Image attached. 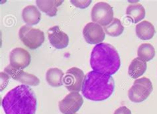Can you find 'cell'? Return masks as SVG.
I'll list each match as a JSON object with an SVG mask.
<instances>
[{
  "label": "cell",
  "instance_id": "9a60e30c",
  "mask_svg": "<svg viewBox=\"0 0 157 114\" xmlns=\"http://www.w3.org/2000/svg\"><path fill=\"white\" fill-rule=\"evenodd\" d=\"M136 35L141 40H150L155 33L154 25L147 21H143L138 23L135 27Z\"/></svg>",
  "mask_w": 157,
  "mask_h": 114
},
{
  "label": "cell",
  "instance_id": "603a6c76",
  "mask_svg": "<svg viewBox=\"0 0 157 114\" xmlns=\"http://www.w3.org/2000/svg\"><path fill=\"white\" fill-rule=\"evenodd\" d=\"M113 114H131V112L128 108L125 106H121L117 108Z\"/></svg>",
  "mask_w": 157,
  "mask_h": 114
},
{
  "label": "cell",
  "instance_id": "5bb4252c",
  "mask_svg": "<svg viewBox=\"0 0 157 114\" xmlns=\"http://www.w3.org/2000/svg\"><path fill=\"white\" fill-rule=\"evenodd\" d=\"M22 17L27 25H35L40 21L41 13L35 6H28L23 10Z\"/></svg>",
  "mask_w": 157,
  "mask_h": 114
},
{
  "label": "cell",
  "instance_id": "3957f363",
  "mask_svg": "<svg viewBox=\"0 0 157 114\" xmlns=\"http://www.w3.org/2000/svg\"><path fill=\"white\" fill-rule=\"evenodd\" d=\"M90 66L94 71L111 76L120 68V56L116 48L111 44L100 43L94 47L91 52Z\"/></svg>",
  "mask_w": 157,
  "mask_h": 114
},
{
  "label": "cell",
  "instance_id": "277c9868",
  "mask_svg": "<svg viewBox=\"0 0 157 114\" xmlns=\"http://www.w3.org/2000/svg\"><path fill=\"white\" fill-rule=\"evenodd\" d=\"M152 89V84L149 78L146 77L137 78L128 91V97L133 102H142L150 96Z\"/></svg>",
  "mask_w": 157,
  "mask_h": 114
},
{
  "label": "cell",
  "instance_id": "ba28073f",
  "mask_svg": "<svg viewBox=\"0 0 157 114\" xmlns=\"http://www.w3.org/2000/svg\"><path fill=\"white\" fill-rule=\"evenodd\" d=\"M84 103L79 92H70L59 103L60 112L63 114H76Z\"/></svg>",
  "mask_w": 157,
  "mask_h": 114
},
{
  "label": "cell",
  "instance_id": "7c38bea8",
  "mask_svg": "<svg viewBox=\"0 0 157 114\" xmlns=\"http://www.w3.org/2000/svg\"><path fill=\"white\" fill-rule=\"evenodd\" d=\"M48 38L51 45L57 49L66 48L69 43L68 35L61 31L59 26H54L49 28Z\"/></svg>",
  "mask_w": 157,
  "mask_h": 114
},
{
  "label": "cell",
  "instance_id": "7a4b0ae2",
  "mask_svg": "<svg viewBox=\"0 0 157 114\" xmlns=\"http://www.w3.org/2000/svg\"><path fill=\"white\" fill-rule=\"evenodd\" d=\"M114 88V80L111 76L92 70L86 74L81 91L86 99L100 101L109 98Z\"/></svg>",
  "mask_w": 157,
  "mask_h": 114
},
{
  "label": "cell",
  "instance_id": "d6986e66",
  "mask_svg": "<svg viewBox=\"0 0 157 114\" xmlns=\"http://www.w3.org/2000/svg\"><path fill=\"white\" fill-rule=\"evenodd\" d=\"M137 56L139 58L145 62H148L155 56V50L154 47L149 43H143L139 47L137 50Z\"/></svg>",
  "mask_w": 157,
  "mask_h": 114
},
{
  "label": "cell",
  "instance_id": "5b68a950",
  "mask_svg": "<svg viewBox=\"0 0 157 114\" xmlns=\"http://www.w3.org/2000/svg\"><path fill=\"white\" fill-rule=\"evenodd\" d=\"M19 35L21 40L25 45L32 50L40 47L44 41L43 31L29 25H24L21 27Z\"/></svg>",
  "mask_w": 157,
  "mask_h": 114
},
{
  "label": "cell",
  "instance_id": "44dd1931",
  "mask_svg": "<svg viewBox=\"0 0 157 114\" xmlns=\"http://www.w3.org/2000/svg\"><path fill=\"white\" fill-rule=\"evenodd\" d=\"M71 3L74 6H76V7L80 8V9H85V8L88 7L91 3H92V1L90 0H86V1H80V0H71L70 1Z\"/></svg>",
  "mask_w": 157,
  "mask_h": 114
},
{
  "label": "cell",
  "instance_id": "8992f818",
  "mask_svg": "<svg viewBox=\"0 0 157 114\" xmlns=\"http://www.w3.org/2000/svg\"><path fill=\"white\" fill-rule=\"evenodd\" d=\"M91 17L94 23L101 27H107L114 19L113 8L105 2L96 3L92 9Z\"/></svg>",
  "mask_w": 157,
  "mask_h": 114
},
{
  "label": "cell",
  "instance_id": "9c48e42d",
  "mask_svg": "<svg viewBox=\"0 0 157 114\" xmlns=\"http://www.w3.org/2000/svg\"><path fill=\"white\" fill-rule=\"evenodd\" d=\"M83 35L86 41L91 44L102 43L105 37L104 28L94 22L86 24L83 29Z\"/></svg>",
  "mask_w": 157,
  "mask_h": 114
},
{
  "label": "cell",
  "instance_id": "6da1fadb",
  "mask_svg": "<svg viewBox=\"0 0 157 114\" xmlns=\"http://www.w3.org/2000/svg\"><path fill=\"white\" fill-rule=\"evenodd\" d=\"M2 104L6 114H35L36 109L35 93L25 84L17 86L8 92Z\"/></svg>",
  "mask_w": 157,
  "mask_h": 114
},
{
  "label": "cell",
  "instance_id": "4fadbf2b",
  "mask_svg": "<svg viewBox=\"0 0 157 114\" xmlns=\"http://www.w3.org/2000/svg\"><path fill=\"white\" fill-rule=\"evenodd\" d=\"M61 0H36V3L39 9L49 17H55L57 14L58 7L62 5Z\"/></svg>",
  "mask_w": 157,
  "mask_h": 114
},
{
  "label": "cell",
  "instance_id": "7402d4cb",
  "mask_svg": "<svg viewBox=\"0 0 157 114\" xmlns=\"http://www.w3.org/2000/svg\"><path fill=\"white\" fill-rule=\"evenodd\" d=\"M10 80V76L5 72H1V91L6 88Z\"/></svg>",
  "mask_w": 157,
  "mask_h": 114
},
{
  "label": "cell",
  "instance_id": "e0dca14e",
  "mask_svg": "<svg viewBox=\"0 0 157 114\" xmlns=\"http://www.w3.org/2000/svg\"><path fill=\"white\" fill-rule=\"evenodd\" d=\"M126 15L133 23H137L145 17V10L140 3L131 4L127 8Z\"/></svg>",
  "mask_w": 157,
  "mask_h": 114
},
{
  "label": "cell",
  "instance_id": "8fae6325",
  "mask_svg": "<svg viewBox=\"0 0 157 114\" xmlns=\"http://www.w3.org/2000/svg\"><path fill=\"white\" fill-rule=\"evenodd\" d=\"M31 60L29 52L23 48H15L10 52V64L15 68L23 70L30 64Z\"/></svg>",
  "mask_w": 157,
  "mask_h": 114
},
{
  "label": "cell",
  "instance_id": "30bf717a",
  "mask_svg": "<svg viewBox=\"0 0 157 114\" xmlns=\"http://www.w3.org/2000/svg\"><path fill=\"white\" fill-rule=\"evenodd\" d=\"M4 72L13 79L25 85L36 86L40 84V80L36 76L24 72L21 69L15 68L10 64L5 68Z\"/></svg>",
  "mask_w": 157,
  "mask_h": 114
},
{
  "label": "cell",
  "instance_id": "ac0fdd59",
  "mask_svg": "<svg viewBox=\"0 0 157 114\" xmlns=\"http://www.w3.org/2000/svg\"><path fill=\"white\" fill-rule=\"evenodd\" d=\"M63 78L64 72L59 68H50L46 73L47 82L52 87H60L63 85Z\"/></svg>",
  "mask_w": 157,
  "mask_h": 114
},
{
  "label": "cell",
  "instance_id": "2e32d148",
  "mask_svg": "<svg viewBox=\"0 0 157 114\" xmlns=\"http://www.w3.org/2000/svg\"><path fill=\"white\" fill-rule=\"evenodd\" d=\"M147 65L145 61L137 57L131 61L128 72L131 78L137 79L144 74V73L147 70Z\"/></svg>",
  "mask_w": 157,
  "mask_h": 114
},
{
  "label": "cell",
  "instance_id": "52a82bcc",
  "mask_svg": "<svg viewBox=\"0 0 157 114\" xmlns=\"http://www.w3.org/2000/svg\"><path fill=\"white\" fill-rule=\"evenodd\" d=\"M85 76L81 69L72 67L68 69L63 78V84L70 92H80L82 90Z\"/></svg>",
  "mask_w": 157,
  "mask_h": 114
},
{
  "label": "cell",
  "instance_id": "ffe728a7",
  "mask_svg": "<svg viewBox=\"0 0 157 114\" xmlns=\"http://www.w3.org/2000/svg\"><path fill=\"white\" fill-rule=\"evenodd\" d=\"M104 30L107 35L111 36H118L123 33L124 27L120 20L117 18H114L113 21L109 25L105 27Z\"/></svg>",
  "mask_w": 157,
  "mask_h": 114
}]
</instances>
